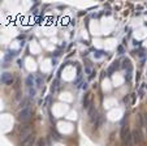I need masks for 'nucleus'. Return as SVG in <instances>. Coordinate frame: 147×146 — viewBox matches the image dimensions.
<instances>
[{
  "label": "nucleus",
  "instance_id": "nucleus-3",
  "mask_svg": "<svg viewBox=\"0 0 147 146\" xmlns=\"http://www.w3.org/2000/svg\"><path fill=\"white\" fill-rule=\"evenodd\" d=\"M18 132H20V137H21V140L29 137V136L31 134V124H24V125H21Z\"/></svg>",
  "mask_w": 147,
  "mask_h": 146
},
{
  "label": "nucleus",
  "instance_id": "nucleus-5",
  "mask_svg": "<svg viewBox=\"0 0 147 146\" xmlns=\"http://www.w3.org/2000/svg\"><path fill=\"white\" fill-rule=\"evenodd\" d=\"M35 141H36L35 136L31 133L29 137H26V138H24V140H21V146H34Z\"/></svg>",
  "mask_w": 147,
  "mask_h": 146
},
{
  "label": "nucleus",
  "instance_id": "nucleus-4",
  "mask_svg": "<svg viewBox=\"0 0 147 146\" xmlns=\"http://www.w3.org/2000/svg\"><path fill=\"white\" fill-rule=\"evenodd\" d=\"M143 141H144V134H143L141 128H138V129H136L133 132V142L134 143H142Z\"/></svg>",
  "mask_w": 147,
  "mask_h": 146
},
{
  "label": "nucleus",
  "instance_id": "nucleus-1",
  "mask_svg": "<svg viewBox=\"0 0 147 146\" xmlns=\"http://www.w3.org/2000/svg\"><path fill=\"white\" fill-rule=\"evenodd\" d=\"M121 142L124 146H131L133 145V133L129 130V128H126L124 125L121 129Z\"/></svg>",
  "mask_w": 147,
  "mask_h": 146
},
{
  "label": "nucleus",
  "instance_id": "nucleus-7",
  "mask_svg": "<svg viewBox=\"0 0 147 146\" xmlns=\"http://www.w3.org/2000/svg\"><path fill=\"white\" fill-rule=\"evenodd\" d=\"M1 82L5 84V85H12V82H13V76L9 75V73H5V75L3 76V78H1Z\"/></svg>",
  "mask_w": 147,
  "mask_h": 146
},
{
  "label": "nucleus",
  "instance_id": "nucleus-2",
  "mask_svg": "<svg viewBox=\"0 0 147 146\" xmlns=\"http://www.w3.org/2000/svg\"><path fill=\"white\" fill-rule=\"evenodd\" d=\"M31 116H33V110H31L30 106H26V107H24L22 110L18 112L17 119H18L21 123H28V121H30Z\"/></svg>",
  "mask_w": 147,
  "mask_h": 146
},
{
  "label": "nucleus",
  "instance_id": "nucleus-6",
  "mask_svg": "<svg viewBox=\"0 0 147 146\" xmlns=\"http://www.w3.org/2000/svg\"><path fill=\"white\" fill-rule=\"evenodd\" d=\"M91 103H92V94L91 93H87L83 98V108H90L91 107Z\"/></svg>",
  "mask_w": 147,
  "mask_h": 146
},
{
  "label": "nucleus",
  "instance_id": "nucleus-9",
  "mask_svg": "<svg viewBox=\"0 0 147 146\" xmlns=\"http://www.w3.org/2000/svg\"><path fill=\"white\" fill-rule=\"evenodd\" d=\"M36 146H46L45 140H43V138H42V140H39V141H38V145H36Z\"/></svg>",
  "mask_w": 147,
  "mask_h": 146
},
{
  "label": "nucleus",
  "instance_id": "nucleus-8",
  "mask_svg": "<svg viewBox=\"0 0 147 146\" xmlns=\"http://www.w3.org/2000/svg\"><path fill=\"white\" fill-rule=\"evenodd\" d=\"M117 68H119V61H116V63H113V65H112L111 67V69H109V71H115V69H117Z\"/></svg>",
  "mask_w": 147,
  "mask_h": 146
}]
</instances>
